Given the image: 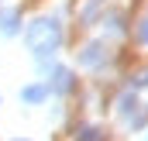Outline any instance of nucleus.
I'll use <instances>...</instances> for the list:
<instances>
[{
	"label": "nucleus",
	"instance_id": "4",
	"mask_svg": "<svg viewBox=\"0 0 148 141\" xmlns=\"http://www.w3.org/2000/svg\"><path fill=\"white\" fill-rule=\"evenodd\" d=\"M100 52H103L100 45H90V48H86V55H83V62H86V66H100V62H103V55H100Z\"/></svg>",
	"mask_w": 148,
	"mask_h": 141
},
{
	"label": "nucleus",
	"instance_id": "2",
	"mask_svg": "<svg viewBox=\"0 0 148 141\" xmlns=\"http://www.w3.org/2000/svg\"><path fill=\"white\" fill-rule=\"evenodd\" d=\"M0 31H3L7 38L17 35V31H21V17H17V14H3V28H0Z\"/></svg>",
	"mask_w": 148,
	"mask_h": 141
},
{
	"label": "nucleus",
	"instance_id": "3",
	"mask_svg": "<svg viewBox=\"0 0 148 141\" xmlns=\"http://www.w3.org/2000/svg\"><path fill=\"white\" fill-rule=\"evenodd\" d=\"M45 97H48L45 86H28V90H24V100H28V103H41Z\"/></svg>",
	"mask_w": 148,
	"mask_h": 141
},
{
	"label": "nucleus",
	"instance_id": "5",
	"mask_svg": "<svg viewBox=\"0 0 148 141\" xmlns=\"http://www.w3.org/2000/svg\"><path fill=\"white\" fill-rule=\"evenodd\" d=\"M55 90H59V93H66V90H73V76H69L66 69H59V72H55Z\"/></svg>",
	"mask_w": 148,
	"mask_h": 141
},
{
	"label": "nucleus",
	"instance_id": "6",
	"mask_svg": "<svg viewBox=\"0 0 148 141\" xmlns=\"http://www.w3.org/2000/svg\"><path fill=\"white\" fill-rule=\"evenodd\" d=\"M76 141H103V131H100V127H83Z\"/></svg>",
	"mask_w": 148,
	"mask_h": 141
},
{
	"label": "nucleus",
	"instance_id": "7",
	"mask_svg": "<svg viewBox=\"0 0 148 141\" xmlns=\"http://www.w3.org/2000/svg\"><path fill=\"white\" fill-rule=\"evenodd\" d=\"M141 41L148 45V17H145V24H141Z\"/></svg>",
	"mask_w": 148,
	"mask_h": 141
},
{
	"label": "nucleus",
	"instance_id": "1",
	"mask_svg": "<svg viewBox=\"0 0 148 141\" xmlns=\"http://www.w3.org/2000/svg\"><path fill=\"white\" fill-rule=\"evenodd\" d=\"M31 45L38 55H52V48L59 45V24L55 21H35L31 28Z\"/></svg>",
	"mask_w": 148,
	"mask_h": 141
}]
</instances>
